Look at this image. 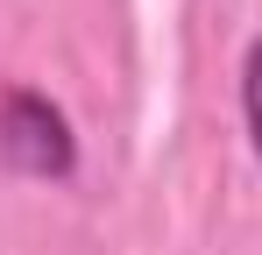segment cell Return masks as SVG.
<instances>
[{
  "mask_svg": "<svg viewBox=\"0 0 262 255\" xmlns=\"http://www.w3.org/2000/svg\"><path fill=\"white\" fill-rule=\"evenodd\" d=\"M241 128H248V149L262 163V36L241 50Z\"/></svg>",
  "mask_w": 262,
  "mask_h": 255,
  "instance_id": "7a4b0ae2",
  "label": "cell"
},
{
  "mask_svg": "<svg viewBox=\"0 0 262 255\" xmlns=\"http://www.w3.org/2000/svg\"><path fill=\"white\" fill-rule=\"evenodd\" d=\"M0 163L14 177H36V184H64L78 170L71 114L36 85H7L0 92Z\"/></svg>",
  "mask_w": 262,
  "mask_h": 255,
  "instance_id": "6da1fadb",
  "label": "cell"
}]
</instances>
